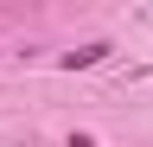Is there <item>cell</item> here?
I'll use <instances>...</instances> for the list:
<instances>
[{"mask_svg": "<svg viewBox=\"0 0 153 147\" xmlns=\"http://www.w3.org/2000/svg\"><path fill=\"white\" fill-rule=\"evenodd\" d=\"M102 51H108V45H83V51H64V64H70V70H76V64H96Z\"/></svg>", "mask_w": 153, "mask_h": 147, "instance_id": "1", "label": "cell"}]
</instances>
